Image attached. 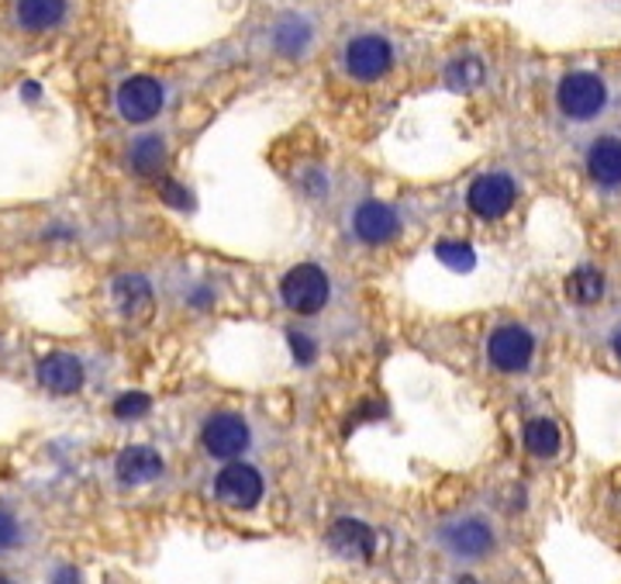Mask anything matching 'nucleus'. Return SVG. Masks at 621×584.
Here are the masks:
<instances>
[{
    "label": "nucleus",
    "mask_w": 621,
    "mask_h": 584,
    "mask_svg": "<svg viewBox=\"0 0 621 584\" xmlns=\"http://www.w3.org/2000/svg\"><path fill=\"white\" fill-rule=\"evenodd\" d=\"M111 294H114V305L122 308L125 318H132V322L149 318V312H153V288H149L146 277H138V273L117 277Z\"/></svg>",
    "instance_id": "obj_15"
},
{
    "label": "nucleus",
    "mask_w": 621,
    "mask_h": 584,
    "mask_svg": "<svg viewBox=\"0 0 621 584\" xmlns=\"http://www.w3.org/2000/svg\"><path fill=\"white\" fill-rule=\"evenodd\" d=\"M535 357V339L524 325H500V329L490 333L487 339V360L500 370V373H521L529 370Z\"/></svg>",
    "instance_id": "obj_6"
},
{
    "label": "nucleus",
    "mask_w": 621,
    "mask_h": 584,
    "mask_svg": "<svg viewBox=\"0 0 621 584\" xmlns=\"http://www.w3.org/2000/svg\"><path fill=\"white\" fill-rule=\"evenodd\" d=\"M262 492H267L262 474L246 460H228L218 471V478H214V495H218V502H225L235 512L256 508L262 502Z\"/></svg>",
    "instance_id": "obj_5"
},
{
    "label": "nucleus",
    "mask_w": 621,
    "mask_h": 584,
    "mask_svg": "<svg viewBox=\"0 0 621 584\" xmlns=\"http://www.w3.org/2000/svg\"><path fill=\"white\" fill-rule=\"evenodd\" d=\"M162 471H166V463H162L159 450H153V447H128L114 460V474L125 487L153 484L156 478H162Z\"/></svg>",
    "instance_id": "obj_12"
},
{
    "label": "nucleus",
    "mask_w": 621,
    "mask_h": 584,
    "mask_svg": "<svg viewBox=\"0 0 621 584\" xmlns=\"http://www.w3.org/2000/svg\"><path fill=\"white\" fill-rule=\"evenodd\" d=\"M436 260L449 267L452 273H470L476 267V252L463 239H439L436 243Z\"/></svg>",
    "instance_id": "obj_21"
},
{
    "label": "nucleus",
    "mask_w": 621,
    "mask_h": 584,
    "mask_svg": "<svg viewBox=\"0 0 621 584\" xmlns=\"http://www.w3.org/2000/svg\"><path fill=\"white\" fill-rule=\"evenodd\" d=\"M328 547L342 553V557H352V560H370L373 557V547H376V536L366 523L360 519H336L328 529Z\"/></svg>",
    "instance_id": "obj_13"
},
{
    "label": "nucleus",
    "mask_w": 621,
    "mask_h": 584,
    "mask_svg": "<svg viewBox=\"0 0 621 584\" xmlns=\"http://www.w3.org/2000/svg\"><path fill=\"white\" fill-rule=\"evenodd\" d=\"M518 198V187L508 173H484L470 183L466 191V204L476 218L494 222V218H505Z\"/></svg>",
    "instance_id": "obj_7"
},
{
    "label": "nucleus",
    "mask_w": 621,
    "mask_h": 584,
    "mask_svg": "<svg viewBox=\"0 0 621 584\" xmlns=\"http://www.w3.org/2000/svg\"><path fill=\"white\" fill-rule=\"evenodd\" d=\"M166 167V143L159 135H142L132 146V170L138 177H156Z\"/></svg>",
    "instance_id": "obj_18"
},
{
    "label": "nucleus",
    "mask_w": 621,
    "mask_h": 584,
    "mask_svg": "<svg viewBox=\"0 0 621 584\" xmlns=\"http://www.w3.org/2000/svg\"><path fill=\"white\" fill-rule=\"evenodd\" d=\"M18 543H21V526H18V519L11 516V512L0 508V553L14 550Z\"/></svg>",
    "instance_id": "obj_25"
},
{
    "label": "nucleus",
    "mask_w": 621,
    "mask_h": 584,
    "mask_svg": "<svg viewBox=\"0 0 621 584\" xmlns=\"http://www.w3.org/2000/svg\"><path fill=\"white\" fill-rule=\"evenodd\" d=\"M273 42H276V49L286 53V56H297L307 49V42H310V25L301 18H283L276 32H273Z\"/></svg>",
    "instance_id": "obj_20"
},
{
    "label": "nucleus",
    "mask_w": 621,
    "mask_h": 584,
    "mask_svg": "<svg viewBox=\"0 0 621 584\" xmlns=\"http://www.w3.org/2000/svg\"><path fill=\"white\" fill-rule=\"evenodd\" d=\"M566 294L577 301V305H597L605 297V277L594 267H577L566 280Z\"/></svg>",
    "instance_id": "obj_19"
},
{
    "label": "nucleus",
    "mask_w": 621,
    "mask_h": 584,
    "mask_svg": "<svg viewBox=\"0 0 621 584\" xmlns=\"http://www.w3.org/2000/svg\"><path fill=\"white\" fill-rule=\"evenodd\" d=\"M35 378L53 394H77L87 381V370L74 353H49L45 360H38Z\"/></svg>",
    "instance_id": "obj_11"
},
{
    "label": "nucleus",
    "mask_w": 621,
    "mask_h": 584,
    "mask_svg": "<svg viewBox=\"0 0 621 584\" xmlns=\"http://www.w3.org/2000/svg\"><path fill=\"white\" fill-rule=\"evenodd\" d=\"M201 442L214 460H242V453L252 447V429L242 415L214 412L201 429Z\"/></svg>",
    "instance_id": "obj_4"
},
{
    "label": "nucleus",
    "mask_w": 621,
    "mask_h": 584,
    "mask_svg": "<svg viewBox=\"0 0 621 584\" xmlns=\"http://www.w3.org/2000/svg\"><path fill=\"white\" fill-rule=\"evenodd\" d=\"M280 297L294 315H318L331 301V280L318 263H297L283 273Z\"/></svg>",
    "instance_id": "obj_1"
},
{
    "label": "nucleus",
    "mask_w": 621,
    "mask_h": 584,
    "mask_svg": "<svg viewBox=\"0 0 621 584\" xmlns=\"http://www.w3.org/2000/svg\"><path fill=\"white\" fill-rule=\"evenodd\" d=\"M149 408H153V398H149V394L128 391V394H122V398L114 402V418H122V423H128V418L149 415Z\"/></svg>",
    "instance_id": "obj_23"
},
{
    "label": "nucleus",
    "mask_w": 621,
    "mask_h": 584,
    "mask_svg": "<svg viewBox=\"0 0 621 584\" xmlns=\"http://www.w3.org/2000/svg\"><path fill=\"white\" fill-rule=\"evenodd\" d=\"M352 232L355 239L366 243V246H387L397 239L400 232V218L391 204H380V201H363L360 207H355L352 215Z\"/></svg>",
    "instance_id": "obj_10"
},
{
    "label": "nucleus",
    "mask_w": 621,
    "mask_h": 584,
    "mask_svg": "<svg viewBox=\"0 0 621 584\" xmlns=\"http://www.w3.org/2000/svg\"><path fill=\"white\" fill-rule=\"evenodd\" d=\"M587 170L590 180L605 191H618L621 187V138L605 135L587 149Z\"/></svg>",
    "instance_id": "obj_14"
},
{
    "label": "nucleus",
    "mask_w": 621,
    "mask_h": 584,
    "mask_svg": "<svg viewBox=\"0 0 621 584\" xmlns=\"http://www.w3.org/2000/svg\"><path fill=\"white\" fill-rule=\"evenodd\" d=\"M560 442H563V436H560V426L553 423V418L542 415V418H532V423L524 426V447H529V453L539 457V460L556 457Z\"/></svg>",
    "instance_id": "obj_17"
},
{
    "label": "nucleus",
    "mask_w": 621,
    "mask_h": 584,
    "mask_svg": "<svg viewBox=\"0 0 621 584\" xmlns=\"http://www.w3.org/2000/svg\"><path fill=\"white\" fill-rule=\"evenodd\" d=\"M394 66V49L387 38L380 35H360L346 45V69L355 80H380Z\"/></svg>",
    "instance_id": "obj_9"
},
{
    "label": "nucleus",
    "mask_w": 621,
    "mask_h": 584,
    "mask_svg": "<svg viewBox=\"0 0 621 584\" xmlns=\"http://www.w3.org/2000/svg\"><path fill=\"white\" fill-rule=\"evenodd\" d=\"M614 353H618V357H621V329H618V333H614Z\"/></svg>",
    "instance_id": "obj_28"
},
{
    "label": "nucleus",
    "mask_w": 621,
    "mask_h": 584,
    "mask_svg": "<svg viewBox=\"0 0 621 584\" xmlns=\"http://www.w3.org/2000/svg\"><path fill=\"white\" fill-rule=\"evenodd\" d=\"M556 101L563 108L566 119L573 122H590L594 114H601L608 104V87L597 74H587V69H577V74H566L560 90H556Z\"/></svg>",
    "instance_id": "obj_3"
},
{
    "label": "nucleus",
    "mask_w": 621,
    "mask_h": 584,
    "mask_svg": "<svg viewBox=\"0 0 621 584\" xmlns=\"http://www.w3.org/2000/svg\"><path fill=\"white\" fill-rule=\"evenodd\" d=\"M449 83L456 87V90H473L476 83L484 80V66H481V59H473V56H466V59H456L449 66Z\"/></svg>",
    "instance_id": "obj_22"
},
{
    "label": "nucleus",
    "mask_w": 621,
    "mask_h": 584,
    "mask_svg": "<svg viewBox=\"0 0 621 584\" xmlns=\"http://www.w3.org/2000/svg\"><path fill=\"white\" fill-rule=\"evenodd\" d=\"M162 101H166V90L153 77H128L117 87V111H122V119L132 125L153 122L162 111Z\"/></svg>",
    "instance_id": "obj_8"
},
{
    "label": "nucleus",
    "mask_w": 621,
    "mask_h": 584,
    "mask_svg": "<svg viewBox=\"0 0 621 584\" xmlns=\"http://www.w3.org/2000/svg\"><path fill=\"white\" fill-rule=\"evenodd\" d=\"M439 540H442L449 557L473 564V560H484V557L494 553L497 529L484 516H460V519H452V523L442 526Z\"/></svg>",
    "instance_id": "obj_2"
},
{
    "label": "nucleus",
    "mask_w": 621,
    "mask_h": 584,
    "mask_svg": "<svg viewBox=\"0 0 621 584\" xmlns=\"http://www.w3.org/2000/svg\"><path fill=\"white\" fill-rule=\"evenodd\" d=\"M286 342H291V349H294V360L297 363H315V357H318V342L310 339V336H304V333H286Z\"/></svg>",
    "instance_id": "obj_24"
},
{
    "label": "nucleus",
    "mask_w": 621,
    "mask_h": 584,
    "mask_svg": "<svg viewBox=\"0 0 621 584\" xmlns=\"http://www.w3.org/2000/svg\"><path fill=\"white\" fill-rule=\"evenodd\" d=\"M53 584H83V577H80L77 568H59V571L53 574Z\"/></svg>",
    "instance_id": "obj_27"
},
{
    "label": "nucleus",
    "mask_w": 621,
    "mask_h": 584,
    "mask_svg": "<svg viewBox=\"0 0 621 584\" xmlns=\"http://www.w3.org/2000/svg\"><path fill=\"white\" fill-rule=\"evenodd\" d=\"M159 194H162L166 204L180 207V212H187V207H194V201H190V191H187V187H180V183H173V180H162V183H159Z\"/></svg>",
    "instance_id": "obj_26"
},
{
    "label": "nucleus",
    "mask_w": 621,
    "mask_h": 584,
    "mask_svg": "<svg viewBox=\"0 0 621 584\" xmlns=\"http://www.w3.org/2000/svg\"><path fill=\"white\" fill-rule=\"evenodd\" d=\"M66 18V0H18V25L29 32H49Z\"/></svg>",
    "instance_id": "obj_16"
},
{
    "label": "nucleus",
    "mask_w": 621,
    "mask_h": 584,
    "mask_svg": "<svg viewBox=\"0 0 621 584\" xmlns=\"http://www.w3.org/2000/svg\"><path fill=\"white\" fill-rule=\"evenodd\" d=\"M0 584H11V581H8V577H4V574H0Z\"/></svg>",
    "instance_id": "obj_29"
}]
</instances>
